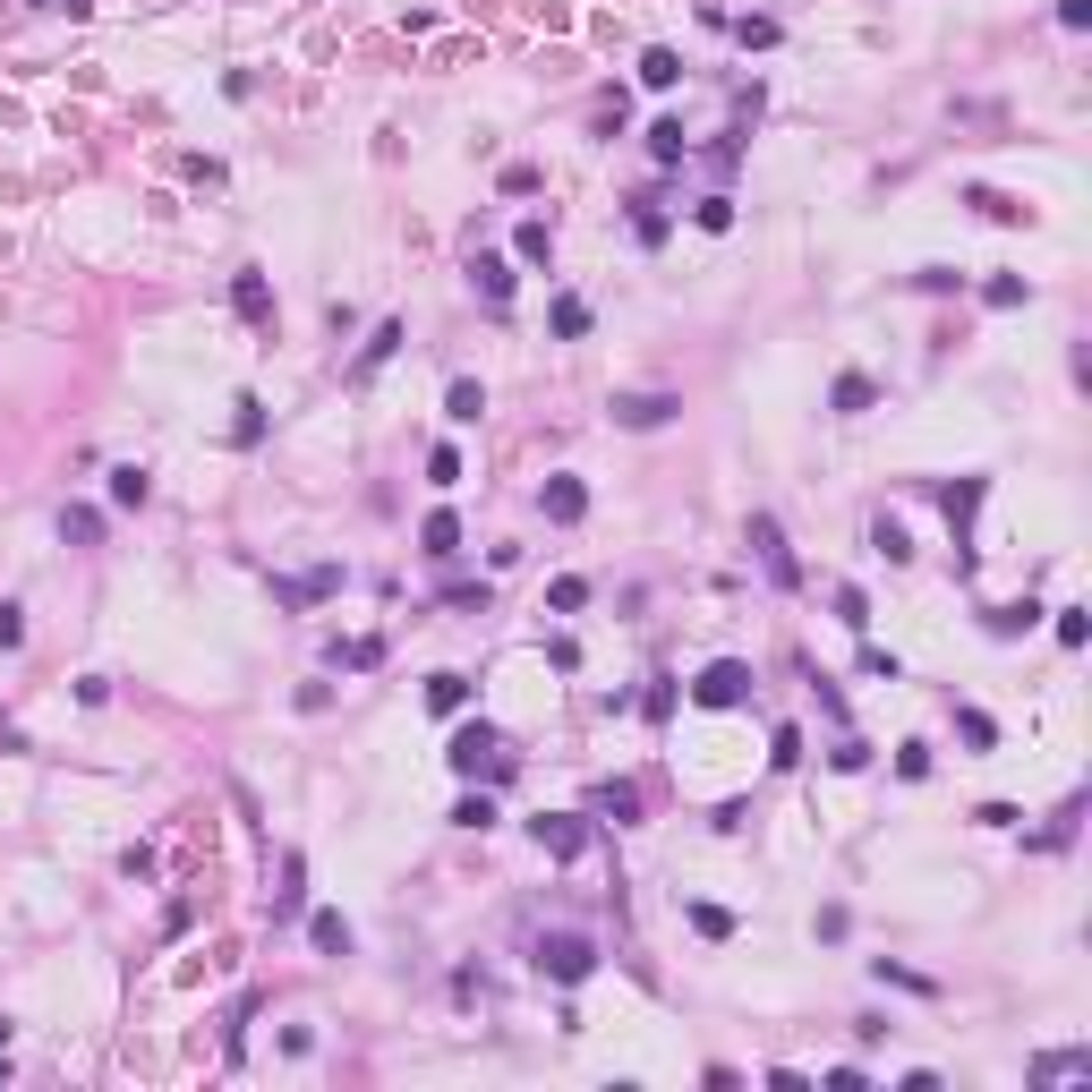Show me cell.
Instances as JSON below:
<instances>
[{"mask_svg":"<svg viewBox=\"0 0 1092 1092\" xmlns=\"http://www.w3.org/2000/svg\"><path fill=\"white\" fill-rule=\"evenodd\" d=\"M274 914H299V854L282 862V887H274Z\"/></svg>","mask_w":1092,"mask_h":1092,"instance_id":"obj_35","label":"cell"},{"mask_svg":"<svg viewBox=\"0 0 1092 1092\" xmlns=\"http://www.w3.org/2000/svg\"><path fill=\"white\" fill-rule=\"evenodd\" d=\"M60 9H69V18H86V9H94V0H60Z\"/></svg>","mask_w":1092,"mask_h":1092,"instance_id":"obj_44","label":"cell"},{"mask_svg":"<svg viewBox=\"0 0 1092 1092\" xmlns=\"http://www.w3.org/2000/svg\"><path fill=\"white\" fill-rule=\"evenodd\" d=\"M146 495H154V478H146L137 462H120V470H111V504H146Z\"/></svg>","mask_w":1092,"mask_h":1092,"instance_id":"obj_17","label":"cell"},{"mask_svg":"<svg viewBox=\"0 0 1092 1092\" xmlns=\"http://www.w3.org/2000/svg\"><path fill=\"white\" fill-rule=\"evenodd\" d=\"M734 35H743L751 51H768V43H777V18H734Z\"/></svg>","mask_w":1092,"mask_h":1092,"instance_id":"obj_32","label":"cell"},{"mask_svg":"<svg viewBox=\"0 0 1092 1092\" xmlns=\"http://www.w3.org/2000/svg\"><path fill=\"white\" fill-rule=\"evenodd\" d=\"M0 1067H9V1024H0Z\"/></svg>","mask_w":1092,"mask_h":1092,"instance_id":"obj_45","label":"cell"},{"mask_svg":"<svg viewBox=\"0 0 1092 1092\" xmlns=\"http://www.w3.org/2000/svg\"><path fill=\"white\" fill-rule=\"evenodd\" d=\"M956 734H965V743H973V751H990V743H999V726H990V718H982V709H956Z\"/></svg>","mask_w":1092,"mask_h":1092,"instance_id":"obj_24","label":"cell"},{"mask_svg":"<svg viewBox=\"0 0 1092 1092\" xmlns=\"http://www.w3.org/2000/svg\"><path fill=\"white\" fill-rule=\"evenodd\" d=\"M691 700H700V709H734V700H751V666H743V658H718L709 675L691 683Z\"/></svg>","mask_w":1092,"mask_h":1092,"instance_id":"obj_3","label":"cell"},{"mask_svg":"<svg viewBox=\"0 0 1092 1092\" xmlns=\"http://www.w3.org/2000/svg\"><path fill=\"white\" fill-rule=\"evenodd\" d=\"M982 299H990V307H1024V282H1015V274H999V282H982Z\"/></svg>","mask_w":1092,"mask_h":1092,"instance_id":"obj_38","label":"cell"},{"mask_svg":"<svg viewBox=\"0 0 1092 1092\" xmlns=\"http://www.w3.org/2000/svg\"><path fill=\"white\" fill-rule=\"evenodd\" d=\"M530 965H538V973H555V982H590L598 947H590L581 930H538V939H530Z\"/></svg>","mask_w":1092,"mask_h":1092,"instance_id":"obj_1","label":"cell"},{"mask_svg":"<svg viewBox=\"0 0 1092 1092\" xmlns=\"http://www.w3.org/2000/svg\"><path fill=\"white\" fill-rule=\"evenodd\" d=\"M675 78H683V60H675L666 43H649V51H640V86H658V94H666Z\"/></svg>","mask_w":1092,"mask_h":1092,"instance_id":"obj_12","label":"cell"},{"mask_svg":"<svg viewBox=\"0 0 1092 1092\" xmlns=\"http://www.w3.org/2000/svg\"><path fill=\"white\" fill-rule=\"evenodd\" d=\"M1058 26H1092V0H1058Z\"/></svg>","mask_w":1092,"mask_h":1092,"instance_id":"obj_43","label":"cell"},{"mask_svg":"<svg viewBox=\"0 0 1092 1092\" xmlns=\"http://www.w3.org/2000/svg\"><path fill=\"white\" fill-rule=\"evenodd\" d=\"M307 939L325 947V956H350V922H342V914H316V922H307Z\"/></svg>","mask_w":1092,"mask_h":1092,"instance_id":"obj_20","label":"cell"},{"mask_svg":"<svg viewBox=\"0 0 1092 1092\" xmlns=\"http://www.w3.org/2000/svg\"><path fill=\"white\" fill-rule=\"evenodd\" d=\"M427 700H435V709H462V700H470V675H435Z\"/></svg>","mask_w":1092,"mask_h":1092,"instance_id":"obj_26","label":"cell"},{"mask_svg":"<svg viewBox=\"0 0 1092 1092\" xmlns=\"http://www.w3.org/2000/svg\"><path fill=\"white\" fill-rule=\"evenodd\" d=\"M419 547H427L435 563H444V555H462V521H453V512H427V530H419Z\"/></svg>","mask_w":1092,"mask_h":1092,"instance_id":"obj_11","label":"cell"},{"mask_svg":"<svg viewBox=\"0 0 1092 1092\" xmlns=\"http://www.w3.org/2000/svg\"><path fill=\"white\" fill-rule=\"evenodd\" d=\"M60 538H78V547H94V538H103V512H86V504H69V512H60Z\"/></svg>","mask_w":1092,"mask_h":1092,"instance_id":"obj_21","label":"cell"},{"mask_svg":"<svg viewBox=\"0 0 1092 1092\" xmlns=\"http://www.w3.org/2000/svg\"><path fill=\"white\" fill-rule=\"evenodd\" d=\"M470 282H478V291H487L495 307L512 299V265H504V256H478V265H470Z\"/></svg>","mask_w":1092,"mask_h":1092,"instance_id":"obj_13","label":"cell"},{"mask_svg":"<svg viewBox=\"0 0 1092 1092\" xmlns=\"http://www.w3.org/2000/svg\"><path fill=\"white\" fill-rule=\"evenodd\" d=\"M512 248H521V265H547V256H555V231H547V222H521V231H512Z\"/></svg>","mask_w":1092,"mask_h":1092,"instance_id":"obj_16","label":"cell"},{"mask_svg":"<svg viewBox=\"0 0 1092 1092\" xmlns=\"http://www.w3.org/2000/svg\"><path fill=\"white\" fill-rule=\"evenodd\" d=\"M547 606H555V615H572V606H590V581H555V590H547Z\"/></svg>","mask_w":1092,"mask_h":1092,"instance_id":"obj_33","label":"cell"},{"mask_svg":"<svg viewBox=\"0 0 1092 1092\" xmlns=\"http://www.w3.org/2000/svg\"><path fill=\"white\" fill-rule=\"evenodd\" d=\"M478 410H487V393H478L470 376H453V393H444V419H462V427H470Z\"/></svg>","mask_w":1092,"mask_h":1092,"instance_id":"obj_15","label":"cell"},{"mask_svg":"<svg viewBox=\"0 0 1092 1092\" xmlns=\"http://www.w3.org/2000/svg\"><path fill=\"white\" fill-rule=\"evenodd\" d=\"M427 478H435V487L462 478V453H453V444H435V453H427Z\"/></svg>","mask_w":1092,"mask_h":1092,"instance_id":"obj_29","label":"cell"},{"mask_svg":"<svg viewBox=\"0 0 1092 1092\" xmlns=\"http://www.w3.org/2000/svg\"><path fill=\"white\" fill-rule=\"evenodd\" d=\"M393 350H402V325H393V316H384V325H376V342L359 350V376H376V367L393 359Z\"/></svg>","mask_w":1092,"mask_h":1092,"instance_id":"obj_14","label":"cell"},{"mask_svg":"<svg viewBox=\"0 0 1092 1092\" xmlns=\"http://www.w3.org/2000/svg\"><path fill=\"white\" fill-rule=\"evenodd\" d=\"M691 930H700V939H734V914H726V905H691Z\"/></svg>","mask_w":1092,"mask_h":1092,"instance_id":"obj_23","label":"cell"},{"mask_svg":"<svg viewBox=\"0 0 1092 1092\" xmlns=\"http://www.w3.org/2000/svg\"><path fill=\"white\" fill-rule=\"evenodd\" d=\"M649 154H658L666 171H675V163L691 154V146H683V120H658V128H649Z\"/></svg>","mask_w":1092,"mask_h":1092,"instance_id":"obj_18","label":"cell"},{"mask_svg":"<svg viewBox=\"0 0 1092 1092\" xmlns=\"http://www.w3.org/2000/svg\"><path fill=\"white\" fill-rule=\"evenodd\" d=\"M640 709H649V726H666V718H675V683H666V675H658V683H649V691H640Z\"/></svg>","mask_w":1092,"mask_h":1092,"instance_id":"obj_27","label":"cell"},{"mask_svg":"<svg viewBox=\"0 0 1092 1092\" xmlns=\"http://www.w3.org/2000/svg\"><path fill=\"white\" fill-rule=\"evenodd\" d=\"M18 640H26V615H18V606H0V649H18Z\"/></svg>","mask_w":1092,"mask_h":1092,"instance_id":"obj_42","label":"cell"},{"mask_svg":"<svg viewBox=\"0 0 1092 1092\" xmlns=\"http://www.w3.org/2000/svg\"><path fill=\"white\" fill-rule=\"evenodd\" d=\"M751 547H759V563H768V581H777V590H802V563H794V547H786V530H777V521H768V512H759V521H751Z\"/></svg>","mask_w":1092,"mask_h":1092,"instance_id":"obj_4","label":"cell"},{"mask_svg":"<svg viewBox=\"0 0 1092 1092\" xmlns=\"http://www.w3.org/2000/svg\"><path fill=\"white\" fill-rule=\"evenodd\" d=\"M631 231H640V248H658V239H666V214H658V206H640V214H631Z\"/></svg>","mask_w":1092,"mask_h":1092,"instance_id":"obj_40","label":"cell"},{"mask_svg":"<svg viewBox=\"0 0 1092 1092\" xmlns=\"http://www.w3.org/2000/svg\"><path fill=\"white\" fill-rule=\"evenodd\" d=\"M334 581H342V572H299V581H274V590H282L291 606H307V598H325Z\"/></svg>","mask_w":1092,"mask_h":1092,"instance_id":"obj_22","label":"cell"},{"mask_svg":"<svg viewBox=\"0 0 1092 1092\" xmlns=\"http://www.w3.org/2000/svg\"><path fill=\"white\" fill-rule=\"evenodd\" d=\"M675 410H683L675 393H615V419H623V427H666Z\"/></svg>","mask_w":1092,"mask_h":1092,"instance_id":"obj_5","label":"cell"},{"mask_svg":"<svg viewBox=\"0 0 1092 1092\" xmlns=\"http://www.w3.org/2000/svg\"><path fill=\"white\" fill-rule=\"evenodd\" d=\"M231 307L248 316V325H265V316H274V291H265V274H256V265H248V274L231 282Z\"/></svg>","mask_w":1092,"mask_h":1092,"instance_id":"obj_8","label":"cell"},{"mask_svg":"<svg viewBox=\"0 0 1092 1092\" xmlns=\"http://www.w3.org/2000/svg\"><path fill=\"white\" fill-rule=\"evenodd\" d=\"M768 759H777V768H794V759H802V734H794V726H777V734H768Z\"/></svg>","mask_w":1092,"mask_h":1092,"instance_id":"obj_34","label":"cell"},{"mask_svg":"<svg viewBox=\"0 0 1092 1092\" xmlns=\"http://www.w3.org/2000/svg\"><path fill=\"white\" fill-rule=\"evenodd\" d=\"M453 768H462V777H512V759H504V734L470 718V726L453 734Z\"/></svg>","mask_w":1092,"mask_h":1092,"instance_id":"obj_2","label":"cell"},{"mask_svg":"<svg viewBox=\"0 0 1092 1092\" xmlns=\"http://www.w3.org/2000/svg\"><path fill=\"white\" fill-rule=\"evenodd\" d=\"M538 504H547V521H581V512H590V487H581V478H547Z\"/></svg>","mask_w":1092,"mask_h":1092,"instance_id":"obj_7","label":"cell"},{"mask_svg":"<svg viewBox=\"0 0 1092 1092\" xmlns=\"http://www.w3.org/2000/svg\"><path fill=\"white\" fill-rule=\"evenodd\" d=\"M700 231H734V197H709V206H700Z\"/></svg>","mask_w":1092,"mask_h":1092,"instance_id":"obj_41","label":"cell"},{"mask_svg":"<svg viewBox=\"0 0 1092 1092\" xmlns=\"http://www.w3.org/2000/svg\"><path fill=\"white\" fill-rule=\"evenodd\" d=\"M1033 615H1042V606H990V631L1007 640V631H1024V623H1033Z\"/></svg>","mask_w":1092,"mask_h":1092,"instance_id":"obj_36","label":"cell"},{"mask_svg":"<svg viewBox=\"0 0 1092 1092\" xmlns=\"http://www.w3.org/2000/svg\"><path fill=\"white\" fill-rule=\"evenodd\" d=\"M871 538H879V555H887V563H905V555H914V547H905V530H896V521H871Z\"/></svg>","mask_w":1092,"mask_h":1092,"instance_id":"obj_31","label":"cell"},{"mask_svg":"<svg viewBox=\"0 0 1092 1092\" xmlns=\"http://www.w3.org/2000/svg\"><path fill=\"white\" fill-rule=\"evenodd\" d=\"M837 410H845V419L871 410V376H837Z\"/></svg>","mask_w":1092,"mask_h":1092,"instance_id":"obj_28","label":"cell"},{"mask_svg":"<svg viewBox=\"0 0 1092 1092\" xmlns=\"http://www.w3.org/2000/svg\"><path fill=\"white\" fill-rule=\"evenodd\" d=\"M231 410H239V419H231V444H256V435H265V402H256V393H239Z\"/></svg>","mask_w":1092,"mask_h":1092,"instance_id":"obj_19","label":"cell"},{"mask_svg":"<svg viewBox=\"0 0 1092 1092\" xmlns=\"http://www.w3.org/2000/svg\"><path fill=\"white\" fill-rule=\"evenodd\" d=\"M1058 640H1067V649H1084V640H1092V623H1084V606H1058Z\"/></svg>","mask_w":1092,"mask_h":1092,"instance_id":"obj_37","label":"cell"},{"mask_svg":"<svg viewBox=\"0 0 1092 1092\" xmlns=\"http://www.w3.org/2000/svg\"><path fill=\"white\" fill-rule=\"evenodd\" d=\"M965 206H982V214H990V222H1015V206H1007V197H999V188H965Z\"/></svg>","mask_w":1092,"mask_h":1092,"instance_id":"obj_30","label":"cell"},{"mask_svg":"<svg viewBox=\"0 0 1092 1092\" xmlns=\"http://www.w3.org/2000/svg\"><path fill=\"white\" fill-rule=\"evenodd\" d=\"M590 811H598V819H615V828H631V819H640V786H598V794H590Z\"/></svg>","mask_w":1092,"mask_h":1092,"instance_id":"obj_10","label":"cell"},{"mask_svg":"<svg viewBox=\"0 0 1092 1092\" xmlns=\"http://www.w3.org/2000/svg\"><path fill=\"white\" fill-rule=\"evenodd\" d=\"M555 334L581 342V334H590V307H581V299H555Z\"/></svg>","mask_w":1092,"mask_h":1092,"instance_id":"obj_25","label":"cell"},{"mask_svg":"<svg viewBox=\"0 0 1092 1092\" xmlns=\"http://www.w3.org/2000/svg\"><path fill=\"white\" fill-rule=\"evenodd\" d=\"M1092 1075V1050H1050V1058H1033V1084H1084Z\"/></svg>","mask_w":1092,"mask_h":1092,"instance_id":"obj_9","label":"cell"},{"mask_svg":"<svg viewBox=\"0 0 1092 1092\" xmlns=\"http://www.w3.org/2000/svg\"><path fill=\"white\" fill-rule=\"evenodd\" d=\"M837 623H845V631H862V623H871V606H862V590H837Z\"/></svg>","mask_w":1092,"mask_h":1092,"instance_id":"obj_39","label":"cell"},{"mask_svg":"<svg viewBox=\"0 0 1092 1092\" xmlns=\"http://www.w3.org/2000/svg\"><path fill=\"white\" fill-rule=\"evenodd\" d=\"M538 845H547L555 862H572V854H581V845H590V828H581V819H572V811H555V819H538Z\"/></svg>","mask_w":1092,"mask_h":1092,"instance_id":"obj_6","label":"cell"}]
</instances>
